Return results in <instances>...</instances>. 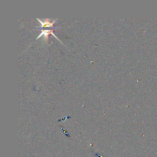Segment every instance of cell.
Wrapping results in <instances>:
<instances>
[{
  "label": "cell",
  "mask_w": 157,
  "mask_h": 157,
  "mask_svg": "<svg viewBox=\"0 0 157 157\" xmlns=\"http://www.w3.org/2000/svg\"><path fill=\"white\" fill-rule=\"evenodd\" d=\"M49 34H52V35H54V37H55V38H56L57 39L59 40V39H58V37H57L56 35H55V33H54L53 30H51V29H49V30H42V29H41V34H40V35H38V37H37L36 39H38V38H41V37L44 36V38H45V40H47V39H48V36Z\"/></svg>",
  "instance_id": "cell-1"
}]
</instances>
